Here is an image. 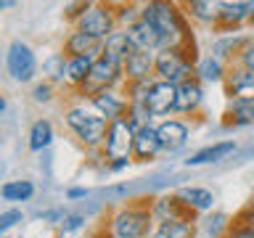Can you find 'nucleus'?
<instances>
[{
    "mask_svg": "<svg viewBox=\"0 0 254 238\" xmlns=\"http://www.w3.org/2000/svg\"><path fill=\"white\" fill-rule=\"evenodd\" d=\"M140 19L148 21L164 37L167 48L193 43V35H190V27H188V16H186V11H180L178 3H164V0L146 3V5H140Z\"/></svg>",
    "mask_w": 254,
    "mask_h": 238,
    "instance_id": "f257e3e1",
    "label": "nucleus"
},
{
    "mask_svg": "<svg viewBox=\"0 0 254 238\" xmlns=\"http://www.w3.org/2000/svg\"><path fill=\"white\" fill-rule=\"evenodd\" d=\"M154 198H138V201L122 204L109 217V233L114 238H146L154 233Z\"/></svg>",
    "mask_w": 254,
    "mask_h": 238,
    "instance_id": "f03ea898",
    "label": "nucleus"
},
{
    "mask_svg": "<svg viewBox=\"0 0 254 238\" xmlns=\"http://www.w3.org/2000/svg\"><path fill=\"white\" fill-rule=\"evenodd\" d=\"M64 122H66V127L74 132V138L85 148H103V140H106V132L111 124L93 106H85V103H71V106H66Z\"/></svg>",
    "mask_w": 254,
    "mask_h": 238,
    "instance_id": "7ed1b4c3",
    "label": "nucleus"
},
{
    "mask_svg": "<svg viewBox=\"0 0 254 238\" xmlns=\"http://www.w3.org/2000/svg\"><path fill=\"white\" fill-rule=\"evenodd\" d=\"M196 63H198L196 43L164 48V51H159V53H156V59H154V77H156V79H162V82L180 85L183 79L193 77Z\"/></svg>",
    "mask_w": 254,
    "mask_h": 238,
    "instance_id": "20e7f679",
    "label": "nucleus"
},
{
    "mask_svg": "<svg viewBox=\"0 0 254 238\" xmlns=\"http://www.w3.org/2000/svg\"><path fill=\"white\" fill-rule=\"evenodd\" d=\"M125 85V69H122V63H117V61H111L106 59V56H98L93 63V69H90V77H87V82L79 87V95L82 98L90 101L93 95H98L101 90H111V87H122Z\"/></svg>",
    "mask_w": 254,
    "mask_h": 238,
    "instance_id": "39448f33",
    "label": "nucleus"
},
{
    "mask_svg": "<svg viewBox=\"0 0 254 238\" xmlns=\"http://www.w3.org/2000/svg\"><path fill=\"white\" fill-rule=\"evenodd\" d=\"M74 29L85 32V35H90V37H95V40L103 43L109 35L117 32V11H114V5H109V3H87L85 13L74 21Z\"/></svg>",
    "mask_w": 254,
    "mask_h": 238,
    "instance_id": "423d86ee",
    "label": "nucleus"
},
{
    "mask_svg": "<svg viewBox=\"0 0 254 238\" xmlns=\"http://www.w3.org/2000/svg\"><path fill=\"white\" fill-rule=\"evenodd\" d=\"M132 146H135V127L127 119H117V122L109 124L101 154L106 159V164L119 162V159H132Z\"/></svg>",
    "mask_w": 254,
    "mask_h": 238,
    "instance_id": "0eeeda50",
    "label": "nucleus"
},
{
    "mask_svg": "<svg viewBox=\"0 0 254 238\" xmlns=\"http://www.w3.org/2000/svg\"><path fill=\"white\" fill-rule=\"evenodd\" d=\"M5 69L16 82H32L37 74V59H35V51L21 43V40H13L5 51Z\"/></svg>",
    "mask_w": 254,
    "mask_h": 238,
    "instance_id": "6e6552de",
    "label": "nucleus"
},
{
    "mask_svg": "<svg viewBox=\"0 0 254 238\" xmlns=\"http://www.w3.org/2000/svg\"><path fill=\"white\" fill-rule=\"evenodd\" d=\"M90 106L98 111L103 119H109V122H117V119H125L127 111H130V101H127V95L122 87H111V90H101L98 95H93Z\"/></svg>",
    "mask_w": 254,
    "mask_h": 238,
    "instance_id": "1a4fd4ad",
    "label": "nucleus"
},
{
    "mask_svg": "<svg viewBox=\"0 0 254 238\" xmlns=\"http://www.w3.org/2000/svg\"><path fill=\"white\" fill-rule=\"evenodd\" d=\"M175 103H178V85L172 82H162V79H154L146 98V109L151 119L154 117H170L175 111Z\"/></svg>",
    "mask_w": 254,
    "mask_h": 238,
    "instance_id": "9d476101",
    "label": "nucleus"
},
{
    "mask_svg": "<svg viewBox=\"0 0 254 238\" xmlns=\"http://www.w3.org/2000/svg\"><path fill=\"white\" fill-rule=\"evenodd\" d=\"M61 53L66 59H98L103 53V43L90 37V35H85V32H79V29H71L66 35V40H64Z\"/></svg>",
    "mask_w": 254,
    "mask_h": 238,
    "instance_id": "9b49d317",
    "label": "nucleus"
},
{
    "mask_svg": "<svg viewBox=\"0 0 254 238\" xmlns=\"http://www.w3.org/2000/svg\"><path fill=\"white\" fill-rule=\"evenodd\" d=\"M246 21H252V5L244 0H225L220 3V16H217V32H236Z\"/></svg>",
    "mask_w": 254,
    "mask_h": 238,
    "instance_id": "f8f14e48",
    "label": "nucleus"
},
{
    "mask_svg": "<svg viewBox=\"0 0 254 238\" xmlns=\"http://www.w3.org/2000/svg\"><path fill=\"white\" fill-rule=\"evenodd\" d=\"M154 59H156V53H146V51L132 48V53L122 63L125 82H148V79H156L154 77Z\"/></svg>",
    "mask_w": 254,
    "mask_h": 238,
    "instance_id": "ddd939ff",
    "label": "nucleus"
},
{
    "mask_svg": "<svg viewBox=\"0 0 254 238\" xmlns=\"http://www.w3.org/2000/svg\"><path fill=\"white\" fill-rule=\"evenodd\" d=\"M222 87H225L228 101L254 98V74L246 71L244 66H238V63H228V77L222 82Z\"/></svg>",
    "mask_w": 254,
    "mask_h": 238,
    "instance_id": "4468645a",
    "label": "nucleus"
},
{
    "mask_svg": "<svg viewBox=\"0 0 254 238\" xmlns=\"http://www.w3.org/2000/svg\"><path fill=\"white\" fill-rule=\"evenodd\" d=\"M127 37H130V43L132 48H138V51H146V53H159V51H164L167 43H164V37L159 35V32L151 27L148 21H135L132 27H127Z\"/></svg>",
    "mask_w": 254,
    "mask_h": 238,
    "instance_id": "2eb2a0df",
    "label": "nucleus"
},
{
    "mask_svg": "<svg viewBox=\"0 0 254 238\" xmlns=\"http://www.w3.org/2000/svg\"><path fill=\"white\" fill-rule=\"evenodd\" d=\"M204 103V82L198 77H188L178 85V103L175 111L178 114H196Z\"/></svg>",
    "mask_w": 254,
    "mask_h": 238,
    "instance_id": "dca6fc26",
    "label": "nucleus"
},
{
    "mask_svg": "<svg viewBox=\"0 0 254 238\" xmlns=\"http://www.w3.org/2000/svg\"><path fill=\"white\" fill-rule=\"evenodd\" d=\"M156 132H159V140H162V151H167V154L180 151L190 138L188 124L180 122V119H162L156 124Z\"/></svg>",
    "mask_w": 254,
    "mask_h": 238,
    "instance_id": "f3484780",
    "label": "nucleus"
},
{
    "mask_svg": "<svg viewBox=\"0 0 254 238\" xmlns=\"http://www.w3.org/2000/svg\"><path fill=\"white\" fill-rule=\"evenodd\" d=\"M151 209H154V220L156 222H167V220H196V214L190 212L175 193L156 196L154 201H151Z\"/></svg>",
    "mask_w": 254,
    "mask_h": 238,
    "instance_id": "a211bd4d",
    "label": "nucleus"
},
{
    "mask_svg": "<svg viewBox=\"0 0 254 238\" xmlns=\"http://www.w3.org/2000/svg\"><path fill=\"white\" fill-rule=\"evenodd\" d=\"M162 154V140H159L156 124H146L143 130L135 132V146H132V159L138 162H151Z\"/></svg>",
    "mask_w": 254,
    "mask_h": 238,
    "instance_id": "6ab92c4d",
    "label": "nucleus"
},
{
    "mask_svg": "<svg viewBox=\"0 0 254 238\" xmlns=\"http://www.w3.org/2000/svg\"><path fill=\"white\" fill-rule=\"evenodd\" d=\"M175 196H178L193 214L209 212L214 206V193L209 188H201V185H183V188L175 190Z\"/></svg>",
    "mask_w": 254,
    "mask_h": 238,
    "instance_id": "aec40b11",
    "label": "nucleus"
},
{
    "mask_svg": "<svg viewBox=\"0 0 254 238\" xmlns=\"http://www.w3.org/2000/svg\"><path fill=\"white\" fill-rule=\"evenodd\" d=\"M230 154H236V140H217V143H212V146L198 148L193 156L186 159V164H188V167L214 164V162H222V159H228Z\"/></svg>",
    "mask_w": 254,
    "mask_h": 238,
    "instance_id": "412c9836",
    "label": "nucleus"
},
{
    "mask_svg": "<svg viewBox=\"0 0 254 238\" xmlns=\"http://www.w3.org/2000/svg\"><path fill=\"white\" fill-rule=\"evenodd\" d=\"M252 37L254 35H238V32H233V35H222V37H217L212 43V56H214V59H220L222 63H225V61L233 63L238 59V53L244 51V45L249 43Z\"/></svg>",
    "mask_w": 254,
    "mask_h": 238,
    "instance_id": "4be33fe9",
    "label": "nucleus"
},
{
    "mask_svg": "<svg viewBox=\"0 0 254 238\" xmlns=\"http://www.w3.org/2000/svg\"><path fill=\"white\" fill-rule=\"evenodd\" d=\"M193 77H198L201 82H225V77H228V63H222L220 59H214V56H201L196 63V71H193Z\"/></svg>",
    "mask_w": 254,
    "mask_h": 238,
    "instance_id": "5701e85b",
    "label": "nucleus"
},
{
    "mask_svg": "<svg viewBox=\"0 0 254 238\" xmlns=\"http://www.w3.org/2000/svg\"><path fill=\"white\" fill-rule=\"evenodd\" d=\"M196 236V220H167L156 222L151 238H193Z\"/></svg>",
    "mask_w": 254,
    "mask_h": 238,
    "instance_id": "b1692460",
    "label": "nucleus"
},
{
    "mask_svg": "<svg viewBox=\"0 0 254 238\" xmlns=\"http://www.w3.org/2000/svg\"><path fill=\"white\" fill-rule=\"evenodd\" d=\"M225 124H236V127L254 124V98H236V101H228Z\"/></svg>",
    "mask_w": 254,
    "mask_h": 238,
    "instance_id": "393cba45",
    "label": "nucleus"
},
{
    "mask_svg": "<svg viewBox=\"0 0 254 238\" xmlns=\"http://www.w3.org/2000/svg\"><path fill=\"white\" fill-rule=\"evenodd\" d=\"M132 53V43L130 37H127L125 29H117L114 35H109L106 40H103V56L117 63H125V59Z\"/></svg>",
    "mask_w": 254,
    "mask_h": 238,
    "instance_id": "a878e982",
    "label": "nucleus"
},
{
    "mask_svg": "<svg viewBox=\"0 0 254 238\" xmlns=\"http://www.w3.org/2000/svg\"><path fill=\"white\" fill-rule=\"evenodd\" d=\"M183 8H186L188 19H193L198 24H212V27H217L220 3H212V0H190V3H186Z\"/></svg>",
    "mask_w": 254,
    "mask_h": 238,
    "instance_id": "bb28decb",
    "label": "nucleus"
},
{
    "mask_svg": "<svg viewBox=\"0 0 254 238\" xmlns=\"http://www.w3.org/2000/svg\"><path fill=\"white\" fill-rule=\"evenodd\" d=\"M53 138H56V132H53L51 119H37V122H32V127H29L27 143H29L32 151H45L53 143Z\"/></svg>",
    "mask_w": 254,
    "mask_h": 238,
    "instance_id": "cd10ccee",
    "label": "nucleus"
},
{
    "mask_svg": "<svg viewBox=\"0 0 254 238\" xmlns=\"http://www.w3.org/2000/svg\"><path fill=\"white\" fill-rule=\"evenodd\" d=\"M93 63H95V59H69L66 61V85L79 90L87 82V77H90Z\"/></svg>",
    "mask_w": 254,
    "mask_h": 238,
    "instance_id": "c85d7f7f",
    "label": "nucleus"
},
{
    "mask_svg": "<svg viewBox=\"0 0 254 238\" xmlns=\"http://www.w3.org/2000/svg\"><path fill=\"white\" fill-rule=\"evenodd\" d=\"M3 201H29L35 196V182L32 180H5L0 188Z\"/></svg>",
    "mask_w": 254,
    "mask_h": 238,
    "instance_id": "c756f323",
    "label": "nucleus"
},
{
    "mask_svg": "<svg viewBox=\"0 0 254 238\" xmlns=\"http://www.w3.org/2000/svg\"><path fill=\"white\" fill-rule=\"evenodd\" d=\"M222 238H254V214H252L249 206L241 209L233 220H230V228Z\"/></svg>",
    "mask_w": 254,
    "mask_h": 238,
    "instance_id": "7c9ffc66",
    "label": "nucleus"
},
{
    "mask_svg": "<svg viewBox=\"0 0 254 238\" xmlns=\"http://www.w3.org/2000/svg\"><path fill=\"white\" fill-rule=\"evenodd\" d=\"M66 56L64 53H53L51 59H45L43 61V74L48 82H66Z\"/></svg>",
    "mask_w": 254,
    "mask_h": 238,
    "instance_id": "2f4dec72",
    "label": "nucleus"
},
{
    "mask_svg": "<svg viewBox=\"0 0 254 238\" xmlns=\"http://www.w3.org/2000/svg\"><path fill=\"white\" fill-rule=\"evenodd\" d=\"M53 93H56V85L43 79V82H35V87H32V101L35 103H51Z\"/></svg>",
    "mask_w": 254,
    "mask_h": 238,
    "instance_id": "473e14b6",
    "label": "nucleus"
},
{
    "mask_svg": "<svg viewBox=\"0 0 254 238\" xmlns=\"http://www.w3.org/2000/svg\"><path fill=\"white\" fill-rule=\"evenodd\" d=\"M24 220V212L16 209V206H11V209H3L0 212V233H8L13 225H19V222Z\"/></svg>",
    "mask_w": 254,
    "mask_h": 238,
    "instance_id": "72a5a7b5",
    "label": "nucleus"
},
{
    "mask_svg": "<svg viewBox=\"0 0 254 238\" xmlns=\"http://www.w3.org/2000/svg\"><path fill=\"white\" fill-rule=\"evenodd\" d=\"M233 63H238V66H244L246 71H252V74H254V37L244 45V51L238 53V59Z\"/></svg>",
    "mask_w": 254,
    "mask_h": 238,
    "instance_id": "f704fd0d",
    "label": "nucleus"
},
{
    "mask_svg": "<svg viewBox=\"0 0 254 238\" xmlns=\"http://www.w3.org/2000/svg\"><path fill=\"white\" fill-rule=\"evenodd\" d=\"M82 222H85L82 214H64V220H61V233H64V236L74 233V230L82 228Z\"/></svg>",
    "mask_w": 254,
    "mask_h": 238,
    "instance_id": "c9c22d12",
    "label": "nucleus"
},
{
    "mask_svg": "<svg viewBox=\"0 0 254 238\" xmlns=\"http://www.w3.org/2000/svg\"><path fill=\"white\" fill-rule=\"evenodd\" d=\"M130 162H132V159H119V162H109L106 167H109L111 172H122V170H127V167H130Z\"/></svg>",
    "mask_w": 254,
    "mask_h": 238,
    "instance_id": "e433bc0d",
    "label": "nucleus"
},
{
    "mask_svg": "<svg viewBox=\"0 0 254 238\" xmlns=\"http://www.w3.org/2000/svg\"><path fill=\"white\" fill-rule=\"evenodd\" d=\"M87 196V188H69L66 190V198L69 201H74V198H85Z\"/></svg>",
    "mask_w": 254,
    "mask_h": 238,
    "instance_id": "4c0bfd02",
    "label": "nucleus"
},
{
    "mask_svg": "<svg viewBox=\"0 0 254 238\" xmlns=\"http://www.w3.org/2000/svg\"><path fill=\"white\" fill-rule=\"evenodd\" d=\"M249 209H252V214H254V193H252V198H249Z\"/></svg>",
    "mask_w": 254,
    "mask_h": 238,
    "instance_id": "58836bf2",
    "label": "nucleus"
},
{
    "mask_svg": "<svg viewBox=\"0 0 254 238\" xmlns=\"http://www.w3.org/2000/svg\"><path fill=\"white\" fill-rule=\"evenodd\" d=\"M56 238H71V236H64V233H59V236H56Z\"/></svg>",
    "mask_w": 254,
    "mask_h": 238,
    "instance_id": "ea45409f",
    "label": "nucleus"
}]
</instances>
